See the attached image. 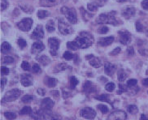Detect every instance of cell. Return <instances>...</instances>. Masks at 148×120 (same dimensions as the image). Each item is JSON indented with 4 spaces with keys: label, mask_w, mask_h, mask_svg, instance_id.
Masks as SVG:
<instances>
[{
    "label": "cell",
    "mask_w": 148,
    "mask_h": 120,
    "mask_svg": "<svg viewBox=\"0 0 148 120\" xmlns=\"http://www.w3.org/2000/svg\"><path fill=\"white\" fill-rule=\"evenodd\" d=\"M75 42L77 44L79 48L86 49V48L90 47L92 45V43L94 42V38H93V36L90 33L82 32L76 38Z\"/></svg>",
    "instance_id": "cell-1"
},
{
    "label": "cell",
    "mask_w": 148,
    "mask_h": 120,
    "mask_svg": "<svg viewBox=\"0 0 148 120\" xmlns=\"http://www.w3.org/2000/svg\"><path fill=\"white\" fill-rule=\"evenodd\" d=\"M96 23L99 25H118L119 20L116 17V12H110L108 14H101L96 19Z\"/></svg>",
    "instance_id": "cell-2"
},
{
    "label": "cell",
    "mask_w": 148,
    "mask_h": 120,
    "mask_svg": "<svg viewBox=\"0 0 148 120\" xmlns=\"http://www.w3.org/2000/svg\"><path fill=\"white\" fill-rule=\"evenodd\" d=\"M58 27H59V31L61 34L69 35L73 33V28L71 25L65 21L63 18H60L58 20Z\"/></svg>",
    "instance_id": "cell-3"
},
{
    "label": "cell",
    "mask_w": 148,
    "mask_h": 120,
    "mask_svg": "<svg viewBox=\"0 0 148 120\" xmlns=\"http://www.w3.org/2000/svg\"><path fill=\"white\" fill-rule=\"evenodd\" d=\"M21 94V91L17 89L10 90V91L6 93L3 98L2 99V102H14L16 99L19 98Z\"/></svg>",
    "instance_id": "cell-4"
},
{
    "label": "cell",
    "mask_w": 148,
    "mask_h": 120,
    "mask_svg": "<svg viewBox=\"0 0 148 120\" xmlns=\"http://www.w3.org/2000/svg\"><path fill=\"white\" fill-rule=\"evenodd\" d=\"M61 12L64 14L71 24H77V17L73 9H70L67 7H63L61 8Z\"/></svg>",
    "instance_id": "cell-5"
},
{
    "label": "cell",
    "mask_w": 148,
    "mask_h": 120,
    "mask_svg": "<svg viewBox=\"0 0 148 120\" xmlns=\"http://www.w3.org/2000/svg\"><path fill=\"white\" fill-rule=\"evenodd\" d=\"M33 25V20L31 18H25L17 24L18 28L23 32H29Z\"/></svg>",
    "instance_id": "cell-6"
},
{
    "label": "cell",
    "mask_w": 148,
    "mask_h": 120,
    "mask_svg": "<svg viewBox=\"0 0 148 120\" xmlns=\"http://www.w3.org/2000/svg\"><path fill=\"white\" fill-rule=\"evenodd\" d=\"M80 115L86 119H94L96 116V112L90 107H85L81 110Z\"/></svg>",
    "instance_id": "cell-7"
},
{
    "label": "cell",
    "mask_w": 148,
    "mask_h": 120,
    "mask_svg": "<svg viewBox=\"0 0 148 120\" xmlns=\"http://www.w3.org/2000/svg\"><path fill=\"white\" fill-rule=\"evenodd\" d=\"M126 113L123 110H116L110 114L108 120H126Z\"/></svg>",
    "instance_id": "cell-8"
},
{
    "label": "cell",
    "mask_w": 148,
    "mask_h": 120,
    "mask_svg": "<svg viewBox=\"0 0 148 120\" xmlns=\"http://www.w3.org/2000/svg\"><path fill=\"white\" fill-rule=\"evenodd\" d=\"M48 42L50 44V47H51V54L53 56H56L58 53V49L60 46V41L57 38H51L48 40Z\"/></svg>",
    "instance_id": "cell-9"
},
{
    "label": "cell",
    "mask_w": 148,
    "mask_h": 120,
    "mask_svg": "<svg viewBox=\"0 0 148 120\" xmlns=\"http://www.w3.org/2000/svg\"><path fill=\"white\" fill-rule=\"evenodd\" d=\"M118 34L120 35V42L123 44V45H127L131 42V35L128 31H119Z\"/></svg>",
    "instance_id": "cell-10"
},
{
    "label": "cell",
    "mask_w": 148,
    "mask_h": 120,
    "mask_svg": "<svg viewBox=\"0 0 148 120\" xmlns=\"http://www.w3.org/2000/svg\"><path fill=\"white\" fill-rule=\"evenodd\" d=\"M54 101H52L51 98H44L42 102H41V108L45 111H51V109L54 106Z\"/></svg>",
    "instance_id": "cell-11"
},
{
    "label": "cell",
    "mask_w": 148,
    "mask_h": 120,
    "mask_svg": "<svg viewBox=\"0 0 148 120\" xmlns=\"http://www.w3.org/2000/svg\"><path fill=\"white\" fill-rule=\"evenodd\" d=\"M48 112L49 111H45L43 110H37L34 113L31 114V118L34 120H45L47 118Z\"/></svg>",
    "instance_id": "cell-12"
},
{
    "label": "cell",
    "mask_w": 148,
    "mask_h": 120,
    "mask_svg": "<svg viewBox=\"0 0 148 120\" xmlns=\"http://www.w3.org/2000/svg\"><path fill=\"white\" fill-rule=\"evenodd\" d=\"M44 37V31L42 29V25H38L36 29L34 30L33 33L31 35V38L35 40H39V39L43 38Z\"/></svg>",
    "instance_id": "cell-13"
},
{
    "label": "cell",
    "mask_w": 148,
    "mask_h": 120,
    "mask_svg": "<svg viewBox=\"0 0 148 120\" xmlns=\"http://www.w3.org/2000/svg\"><path fill=\"white\" fill-rule=\"evenodd\" d=\"M45 49V46L42 42H36L33 45H32V47H31V52L32 54H38L40 52H42Z\"/></svg>",
    "instance_id": "cell-14"
},
{
    "label": "cell",
    "mask_w": 148,
    "mask_h": 120,
    "mask_svg": "<svg viewBox=\"0 0 148 120\" xmlns=\"http://www.w3.org/2000/svg\"><path fill=\"white\" fill-rule=\"evenodd\" d=\"M21 83L23 86L25 87H28L33 85V77L30 75L28 74H23L21 76Z\"/></svg>",
    "instance_id": "cell-15"
},
{
    "label": "cell",
    "mask_w": 148,
    "mask_h": 120,
    "mask_svg": "<svg viewBox=\"0 0 148 120\" xmlns=\"http://www.w3.org/2000/svg\"><path fill=\"white\" fill-rule=\"evenodd\" d=\"M116 70V67L115 65L110 63L108 62H107L104 65V72L105 74H107L108 76H112L113 75L115 72Z\"/></svg>",
    "instance_id": "cell-16"
},
{
    "label": "cell",
    "mask_w": 148,
    "mask_h": 120,
    "mask_svg": "<svg viewBox=\"0 0 148 120\" xmlns=\"http://www.w3.org/2000/svg\"><path fill=\"white\" fill-rule=\"evenodd\" d=\"M83 89H84V92H86V93H95L96 91L95 86L94 85L93 83L90 80H87L84 83Z\"/></svg>",
    "instance_id": "cell-17"
},
{
    "label": "cell",
    "mask_w": 148,
    "mask_h": 120,
    "mask_svg": "<svg viewBox=\"0 0 148 120\" xmlns=\"http://www.w3.org/2000/svg\"><path fill=\"white\" fill-rule=\"evenodd\" d=\"M135 12H136V10H135L134 7H128L125 9L123 10L122 12V16L124 17H125L126 19H130L132 16H134L135 15Z\"/></svg>",
    "instance_id": "cell-18"
},
{
    "label": "cell",
    "mask_w": 148,
    "mask_h": 120,
    "mask_svg": "<svg viewBox=\"0 0 148 120\" xmlns=\"http://www.w3.org/2000/svg\"><path fill=\"white\" fill-rule=\"evenodd\" d=\"M114 37L110 36V37H107V38H103L99 41V45H100L102 46H107L111 45L112 43L113 42Z\"/></svg>",
    "instance_id": "cell-19"
},
{
    "label": "cell",
    "mask_w": 148,
    "mask_h": 120,
    "mask_svg": "<svg viewBox=\"0 0 148 120\" xmlns=\"http://www.w3.org/2000/svg\"><path fill=\"white\" fill-rule=\"evenodd\" d=\"M89 61H90V64L91 65L92 67L95 68H99L101 66L100 59H99V58H97V57L93 56V57H92L91 59L89 60Z\"/></svg>",
    "instance_id": "cell-20"
},
{
    "label": "cell",
    "mask_w": 148,
    "mask_h": 120,
    "mask_svg": "<svg viewBox=\"0 0 148 120\" xmlns=\"http://www.w3.org/2000/svg\"><path fill=\"white\" fill-rule=\"evenodd\" d=\"M37 60L41 64L43 65V66H47V65L49 64L50 62H51V59H50L47 55L39 56L38 58H37Z\"/></svg>",
    "instance_id": "cell-21"
},
{
    "label": "cell",
    "mask_w": 148,
    "mask_h": 120,
    "mask_svg": "<svg viewBox=\"0 0 148 120\" xmlns=\"http://www.w3.org/2000/svg\"><path fill=\"white\" fill-rule=\"evenodd\" d=\"M11 49H12V46L8 42H3L2 46H1V51L3 54H8L11 50Z\"/></svg>",
    "instance_id": "cell-22"
},
{
    "label": "cell",
    "mask_w": 148,
    "mask_h": 120,
    "mask_svg": "<svg viewBox=\"0 0 148 120\" xmlns=\"http://www.w3.org/2000/svg\"><path fill=\"white\" fill-rule=\"evenodd\" d=\"M46 28H47V30L48 33H52V32L55 31V23H54L52 20H50L47 23Z\"/></svg>",
    "instance_id": "cell-23"
},
{
    "label": "cell",
    "mask_w": 148,
    "mask_h": 120,
    "mask_svg": "<svg viewBox=\"0 0 148 120\" xmlns=\"http://www.w3.org/2000/svg\"><path fill=\"white\" fill-rule=\"evenodd\" d=\"M45 83H46V85L47 86L52 88V87H55V86L56 85L58 81H57L56 79H55V78H47V80L45 81Z\"/></svg>",
    "instance_id": "cell-24"
},
{
    "label": "cell",
    "mask_w": 148,
    "mask_h": 120,
    "mask_svg": "<svg viewBox=\"0 0 148 120\" xmlns=\"http://www.w3.org/2000/svg\"><path fill=\"white\" fill-rule=\"evenodd\" d=\"M127 110H128V112L132 114V115H135V114H137L138 112V108L137 106H135V105H130V106H129L128 108H127Z\"/></svg>",
    "instance_id": "cell-25"
},
{
    "label": "cell",
    "mask_w": 148,
    "mask_h": 120,
    "mask_svg": "<svg viewBox=\"0 0 148 120\" xmlns=\"http://www.w3.org/2000/svg\"><path fill=\"white\" fill-rule=\"evenodd\" d=\"M78 80L75 77V76H72V77L70 78V88H71L72 89H75L76 86L78 85Z\"/></svg>",
    "instance_id": "cell-26"
},
{
    "label": "cell",
    "mask_w": 148,
    "mask_h": 120,
    "mask_svg": "<svg viewBox=\"0 0 148 120\" xmlns=\"http://www.w3.org/2000/svg\"><path fill=\"white\" fill-rule=\"evenodd\" d=\"M67 47L72 50H77V49H79V46L76 43V42H69L67 43Z\"/></svg>",
    "instance_id": "cell-27"
},
{
    "label": "cell",
    "mask_w": 148,
    "mask_h": 120,
    "mask_svg": "<svg viewBox=\"0 0 148 120\" xmlns=\"http://www.w3.org/2000/svg\"><path fill=\"white\" fill-rule=\"evenodd\" d=\"M95 98L98 101H101V102H109V99H108V95L107 94H102L99 95V96H95Z\"/></svg>",
    "instance_id": "cell-28"
},
{
    "label": "cell",
    "mask_w": 148,
    "mask_h": 120,
    "mask_svg": "<svg viewBox=\"0 0 148 120\" xmlns=\"http://www.w3.org/2000/svg\"><path fill=\"white\" fill-rule=\"evenodd\" d=\"M47 16H49V12L46 10H39L38 12V16L39 19H44L45 17H47Z\"/></svg>",
    "instance_id": "cell-29"
},
{
    "label": "cell",
    "mask_w": 148,
    "mask_h": 120,
    "mask_svg": "<svg viewBox=\"0 0 148 120\" xmlns=\"http://www.w3.org/2000/svg\"><path fill=\"white\" fill-rule=\"evenodd\" d=\"M4 116L6 119L9 120H13L16 118V115L13 112H5Z\"/></svg>",
    "instance_id": "cell-30"
},
{
    "label": "cell",
    "mask_w": 148,
    "mask_h": 120,
    "mask_svg": "<svg viewBox=\"0 0 148 120\" xmlns=\"http://www.w3.org/2000/svg\"><path fill=\"white\" fill-rule=\"evenodd\" d=\"M127 77V74L124 71H120L118 72V80L119 81H124Z\"/></svg>",
    "instance_id": "cell-31"
},
{
    "label": "cell",
    "mask_w": 148,
    "mask_h": 120,
    "mask_svg": "<svg viewBox=\"0 0 148 120\" xmlns=\"http://www.w3.org/2000/svg\"><path fill=\"white\" fill-rule=\"evenodd\" d=\"M99 7V6L98 4H96V3H89L87 5L88 10H90V12H96Z\"/></svg>",
    "instance_id": "cell-32"
},
{
    "label": "cell",
    "mask_w": 148,
    "mask_h": 120,
    "mask_svg": "<svg viewBox=\"0 0 148 120\" xmlns=\"http://www.w3.org/2000/svg\"><path fill=\"white\" fill-rule=\"evenodd\" d=\"M66 68H67V65L65 63H60L56 67V69L54 70V72H60V71H64Z\"/></svg>",
    "instance_id": "cell-33"
},
{
    "label": "cell",
    "mask_w": 148,
    "mask_h": 120,
    "mask_svg": "<svg viewBox=\"0 0 148 120\" xmlns=\"http://www.w3.org/2000/svg\"><path fill=\"white\" fill-rule=\"evenodd\" d=\"M31 112H32V109H31L30 106H25V107L22 109L20 111V114L21 115H29V114H30Z\"/></svg>",
    "instance_id": "cell-34"
},
{
    "label": "cell",
    "mask_w": 148,
    "mask_h": 120,
    "mask_svg": "<svg viewBox=\"0 0 148 120\" xmlns=\"http://www.w3.org/2000/svg\"><path fill=\"white\" fill-rule=\"evenodd\" d=\"M74 55L73 54H72L71 52L69 51H66L64 53V55H63V57H64V59L66 60H72L74 58Z\"/></svg>",
    "instance_id": "cell-35"
},
{
    "label": "cell",
    "mask_w": 148,
    "mask_h": 120,
    "mask_svg": "<svg viewBox=\"0 0 148 120\" xmlns=\"http://www.w3.org/2000/svg\"><path fill=\"white\" fill-rule=\"evenodd\" d=\"M34 98V97L33 95H25L23 97H22V102L25 103L29 102L31 101H33Z\"/></svg>",
    "instance_id": "cell-36"
},
{
    "label": "cell",
    "mask_w": 148,
    "mask_h": 120,
    "mask_svg": "<svg viewBox=\"0 0 148 120\" xmlns=\"http://www.w3.org/2000/svg\"><path fill=\"white\" fill-rule=\"evenodd\" d=\"M14 62V59L11 56H5L3 59V63L5 64H9V63H12Z\"/></svg>",
    "instance_id": "cell-37"
},
{
    "label": "cell",
    "mask_w": 148,
    "mask_h": 120,
    "mask_svg": "<svg viewBox=\"0 0 148 120\" xmlns=\"http://www.w3.org/2000/svg\"><path fill=\"white\" fill-rule=\"evenodd\" d=\"M109 29L107 26H102V27L98 29V33H100V34H105V33H107Z\"/></svg>",
    "instance_id": "cell-38"
},
{
    "label": "cell",
    "mask_w": 148,
    "mask_h": 120,
    "mask_svg": "<svg viewBox=\"0 0 148 120\" xmlns=\"http://www.w3.org/2000/svg\"><path fill=\"white\" fill-rule=\"evenodd\" d=\"M105 89L108 92H112L115 89V84L114 83H108L105 86Z\"/></svg>",
    "instance_id": "cell-39"
},
{
    "label": "cell",
    "mask_w": 148,
    "mask_h": 120,
    "mask_svg": "<svg viewBox=\"0 0 148 120\" xmlns=\"http://www.w3.org/2000/svg\"><path fill=\"white\" fill-rule=\"evenodd\" d=\"M21 68L24 71H29L30 70V65L29 63L26 62V61H24L21 63Z\"/></svg>",
    "instance_id": "cell-40"
},
{
    "label": "cell",
    "mask_w": 148,
    "mask_h": 120,
    "mask_svg": "<svg viewBox=\"0 0 148 120\" xmlns=\"http://www.w3.org/2000/svg\"><path fill=\"white\" fill-rule=\"evenodd\" d=\"M98 108L100 110V111L103 114H107L108 112V107L107 106H105V105H99Z\"/></svg>",
    "instance_id": "cell-41"
},
{
    "label": "cell",
    "mask_w": 148,
    "mask_h": 120,
    "mask_svg": "<svg viewBox=\"0 0 148 120\" xmlns=\"http://www.w3.org/2000/svg\"><path fill=\"white\" fill-rule=\"evenodd\" d=\"M135 26H136V30L138 31V32H140V33H142V32H143V25L141 24V22L139 21H137L136 22V25H135Z\"/></svg>",
    "instance_id": "cell-42"
},
{
    "label": "cell",
    "mask_w": 148,
    "mask_h": 120,
    "mask_svg": "<svg viewBox=\"0 0 148 120\" xmlns=\"http://www.w3.org/2000/svg\"><path fill=\"white\" fill-rule=\"evenodd\" d=\"M138 84V80H135V79H131V80H129L127 81V86L128 87H134L136 85Z\"/></svg>",
    "instance_id": "cell-43"
},
{
    "label": "cell",
    "mask_w": 148,
    "mask_h": 120,
    "mask_svg": "<svg viewBox=\"0 0 148 120\" xmlns=\"http://www.w3.org/2000/svg\"><path fill=\"white\" fill-rule=\"evenodd\" d=\"M18 45H19V46L21 48H25V46H27V43L26 42H25V40H24V39H22V38H20L19 40H18Z\"/></svg>",
    "instance_id": "cell-44"
},
{
    "label": "cell",
    "mask_w": 148,
    "mask_h": 120,
    "mask_svg": "<svg viewBox=\"0 0 148 120\" xmlns=\"http://www.w3.org/2000/svg\"><path fill=\"white\" fill-rule=\"evenodd\" d=\"M32 71H33V72L34 73H39L41 72V68H40V66L38 64H34L33 65V67H32Z\"/></svg>",
    "instance_id": "cell-45"
},
{
    "label": "cell",
    "mask_w": 148,
    "mask_h": 120,
    "mask_svg": "<svg viewBox=\"0 0 148 120\" xmlns=\"http://www.w3.org/2000/svg\"><path fill=\"white\" fill-rule=\"evenodd\" d=\"M8 6V3L7 0H1V10L2 11H3L7 8Z\"/></svg>",
    "instance_id": "cell-46"
},
{
    "label": "cell",
    "mask_w": 148,
    "mask_h": 120,
    "mask_svg": "<svg viewBox=\"0 0 148 120\" xmlns=\"http://www.w3.org/2000/svg\"><path fill=\"white\" fill-rule=\"evenodd\" d=\"M126 86L123 85H119V91H118V93H119V94H121L122 93H125V92H126Z\"/></svg>",
    "instance_id": "cell-47"
},
{
    "label": "cell",
    "mask_w": 148,
    "mask_h": 120,
    "mask_svg": "<svg viewBox=\"0 0 148 120\" xmlns=\"http://www.w3.org/2000/svg\"><path fill=\"white\" fill-rule=\"evenodd\" d=\"M121 51V48L116 47V49H114V50H112V51L110 53V55H118Z\"/></svg>",
    "instance_id": "cell-48"
},
{
    "label": "cell",
    "mask_w": 148,
    "mask_h": 120,
    "mask_svg": "<svg viewBox=\"0 0 148 120\" xmlns=\"http://www.w3.org/2000/svg\"><path fill=\"white\" fill-rule=\"evenodd\" d=\"M9 69L8 68H6V67H1V73H2V75H8L9 73Z\"/></svg>",
    "instance_id": "cell-49"
},
{
    "label": "cell",
    "mask_w": 148,
    "mask_h": 120,
    "mask_svg": "<svg viewBox=\"0 0 148 120\" xmlns=\"http://www.w3.org/2000/svg\"><path fill=\"white\" fill-rule=\"evenodd\" d=\"M127 55L129 56H133L134 55V48L132 47V46L127 49Z\"/></svg>",
    "instance_id": "cell-50"
},
{
    "label": "cell",
    "mask_w": 148,
    "mask_h": 120,
    "mask_svg": "<svg viewBox=\"0 0 148 120\" xmlns=\"http://www.w3.org/2000/svg\"><path fill=\"white\" fill-rule=\"evenodd\" d=\"M142 7L145 10H148V0H143L142 2Z\"/></svg>",
    "instance_id": "cell-51"
},
{
    "label": "cell",
    "mask_w": 148,
    "mask_h": 120,
    "mask_svg": "<svg viewBox=\"0 0 148 120\" xmlns=\"http://www.w3.org/2000/svg\"><path fill=\"white\" fill-rule=\"evenodd\" d=\"M38 93L39 95H41V96H43V95H45V90L43 89H38Z\"/></svg>",
    "instance_id": "cell-52"
},
{
    "label": "cell",
    "mask_w": 148,
    "mask_h": 120,
    "mask_svg": "<svg viewBox=\"0 0 148 120\" xmlns=\"http://www.w3.org/2000/svg\"><path fill=\"white\" fill-rule=\"evenodd\" d=\"M6 82H7V80H6V79H2V80H1V88H2V90L3 89L4 85L6 84Z\"/></svg>",
    "instance_id": "cell-53"
},
{
    "label": "cell",
    "mask_w": 148,
    "mask_h": 120,
    "mask_svg": "<svg viewBox=\"0 0 148 120\" xmlns=\"http://www.w3.org/2000/svg\"><path fill=\"white\" fill-rule=\"evenodd\" d=\"M95 1H96V4H98L99 6H100V3L103 4L107 0H95Z\"/></svg>",
    "instance_id": "cell-54"
},
{
    "label": "cell",
    "mask_w": 148,
    "mask_h": 120,
    "mask_svg": "<svg viewBox=\"0 0 148 120\" xmlns=\"http://www.w3.org/2000/svg\"><path fill=\"white\" fill-rule=\"evenodd\" d=\"M140 120H148V117L146 115H141V117H140Z\"/></svg>",
    "instance_id": "cell-55"
},
{
    "label": "cell",
    "mask_w": 148,
    "mask_h": 120,
    "mask_svg": "<svg viewBox=\"0 0 148 120\" xmlns=\"http://www.w3.org/2000/svg\"><path fill=\"white\" fill-rule=\"evenodd\" d=\"M51 93H53V96H56V97H60V93L58 92V91H51Z\"/></svg>",
    "instance_id": "cell-56"
},
{
    "label": "cell",
    "mask_w": 148,
    "mask_h": 120,
    "mask_svg": "<svg viewBox=\"0 0 148 120\" xmlns=\"http://www.w3.org/2000/svg\"><path fill=\"white\" fill-rule=\"evenodd\" d=\"M143 85L144 86H148V78L144 79L143 80Z\"/></svg>",
    "instance_id": "cell-57"
},
{
    "label": "cell",
    "mask_w": 148,
    "mask_h": 120,
    "mask_svg": "<svg viewBox=\"0 0 148 120\" xmlns=\"http://www.w3.org/2000/svg\"><path fill=\"white\" fill-rule=\"evenodd\" d=\"M93 55H86V59L87 60H90V59H91L92 57H93Z\"/></svg>",
    "instance_id": "cell-58"
},
{
    "label": "cell",
    "mask_w": 148,
    "mask_h": 120,
    "mask_svg": "<svg viewBox=\"0 0 148 120\" xmlns=\"http://www.w3.org/2000/svg\"><path fill=\"white\" fill-rule=\"evenodd\" d=\"M127 1H130V0H117V2L119 3H124V2H127Z\"/></svg>",
    "instance_id": "cell-59"
},
{
    "label": "cell",
    "mask_w": 148,
    "mask_h": 120,
    "mask_svg": "<svg viewBox=\"0 0 148 120\" xmlns=\"http://www.w3.org/2000/svg\"><path fill=\"white\" fill-rule=\"evenodd\" d=\"M46 1H47V3H54L56 0H46Z\"/></svg>",
    "instance_id": "cell-60"
},
{
    "label": "cell",
    "mask_w": 148,
    "mask_h": 120,
    "mask_svg": "<svg viewBox=\"0 0 148 120\" xmlns=\"http://www.w3.org/2000/svg\"><path fill=\"white\" fill-rule=\"evenodd\" d=\"M147 35L148 36V29H147Z\"/></svg>",
    "instance_id": "cell-61"
},
{
    "label": "cell",
    "mask_w": 148,
    "mask_h": 120,
    "mask_svg": "<svg viewBox=\"0 0 148 120\" xmlns=\"http://www.w3.org/2000/svg\"><path fill=\"white\" fill-rule=\"evenodd\" d=\"M147 74H148V70H147Z\"/></svg>",
    "instance_id": "cell-62"
}]
</instances>
